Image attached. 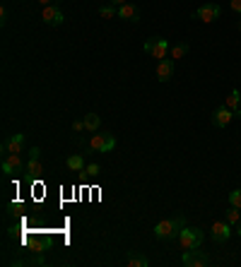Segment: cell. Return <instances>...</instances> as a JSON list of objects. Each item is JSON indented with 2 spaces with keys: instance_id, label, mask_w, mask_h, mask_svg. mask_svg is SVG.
Wrapping results in <instances>:
<instances>
[{
  "instance_id": "obj_10",
  "label": "cell",
  "mask_w": 241,
  "mask_h": 267,
  "mask_svg": "<svg viewBox=\"0 0 241 267\" xmlns=\"http://www.w3.org/2000/svg\"><path fill=\"white\" fill-rule=\"evenodd\" d=\"M39 157H41V150L39 147H32V150H29V161H27V173H29L32 178H39L41 173H44Z\"/></svg>"
},
{
  "instance_id": "obj_14",
  "label": "cell",
  "mask_w": 241,
  "mask_h": 267,
  "mask_svg": "<svg viewBox=\"0 0 241 267\" xmlns=\"http://www.w3.org/2000/svg\"><path fill=\"white\" fill-rule=\"evenodd\" d=\"M118 17L120 19H128V22H140V10L133 3H126V5L118 8Z\"/></svg>"
},
{
  "instance_id": "obj_11",
  "label": "cell",
  "mask_w": 241,
  "mask_h": 267,
  "mask_svg": "<svg viewBox=\"0 0 241 267\" xmlns=\"http://www.w3.org/2000/svg\"><path fill=\"white\" fill-rule=\"evenodd\" d=\"M22 147H24V135L15 133L12 137L3 142V154H22Z\"/></svg>"
},
{
  "instance_id": "obj_22",
  "label": "cell",
  "mask_w": 241,
  "mask_h": 267,
  "mask_svg": "<svg viewBox=\"0 0 241 267\" xmlns=\"http://www.w3.org/2000/svg\"><path fill=\"white\" fill-rule=\"evenodd\" d=\"M227 200H229V204H232V207H239V210H241V188L232 190V193H229V197H227Z\"/></svg>"
},
{
  "instance_id": "obj_28",
  "label": "cell",
  "mask_w": 241,
  "mask_h": 267,
  "mask_svg": "<svg viewBox=\"0 0 241 267\" xmlns=\"http://www.w3.org/2000/svg\"><path fill=\"white\" fill-rule=\"evenodd\" d=\"M41 5H44V8H46V5H53V0H39Z\"/></svg>"
},
{
  "instance_id": "obj_15",
  "label": "cell",
  "mask_w": 241,
  "mask_h": 267,
  "mask_svg": "<svg viewBox=\"0 0 241 267\" xmlns=\"http://www.w3.org/2000/svg\"><path fill=\"white\" fill-rule=\"evenodd\" d=\"M239 104H241V92H239V89H232V94L227 96L225 106H227V109H232V111H234V116H236V118L241 116V109H239Z\"/></svg>"
},
{
  "instance_id": "obj_17",
  "label": "cell",
  "mask_w": 241,
  "mask_h": 267,
  "mask_svg": "<svg viewBox=\"0 0 241 267\" xmlns=\"http://www.w3.org/2000/svg\"><path fill=\"white\" fill-rule=\"evenodd\" d=\"M126 262H128V267H147L150 265V258H145V255H140V253L130 251L128 258H126Z\"/></svg>"
},
{
  "instance_id": "obj_2",
  "label": "cell",
  "mask_w": 241,
  "mask_h": 267,
  "mask_svg": "<svg viewBox=\"0 0 241 267\" xmlns=\"http://www.w3.org/2000/svg\"><path fill=\"white\" fill-rule=\"evenodd\" d=\"M176 241L181 243L184 251H188V248H200L203 241H205V231L198 229V227H184Z\"/></svg>"
},
{
  "instance_id": "obj_20",
  "label": "cell",
  "mask_w": 241,
  "mask_h": 267,
  "mask_svg": "<svg viewBox=\"0 0 241 267\" xmlns=\"http://www.w3.org/2000/svg\"><path fill=\"white\" fill-rule=\"evenodd\" d=\"M99 17H102V19H113V17H118V10L113 8L111 3H109V5H102V8H99Z\"/></svg>"
},
{
  "instance_id": "obj_12",
  "label": "cell",
  "mask_w": 241,
  "mask_h": 267,
  "mask_svg": "<svg viewBox=\"0 0 241 267\" xmlns=\"http://www.w3.org/2000/svg\"><path fill=\"white\" fill-rule=\"evenodd\" d=\"M22 171V159L19 154H3V173L5 176H12V173Z\"/></svg>"
},
{
  "instance_id": "obj_13",
  "label": "cell",
  "mask_w": 241,
  "mask_h": 267,
  "mask_svg": "<svg viewBox=\"0 0 241 267\" xmlns=\"http://www.w3.org/2000/svg\"><path fill=\"white\" fill-rule=\"evenodd\" d=\"M174 77V58H164L157 63V79L159 82H169Z\"/></svg>"
},
{
  "instance_id": "obj_16",
  "label": "cell",
  "mask_w": 241,
  "mask_h": 267,
  "mask_svg": "<svg viewBox=\"0 0 241 267\" xmlns=\"http://www.w3.org/2000/svg\"><path fill=\"white\" fill-rule=\"evenodd\" d=\"M65 166H68V169H70V171H85V157H82V154H70V157L65 159Z\"/></svg>"
},
{
  "instance_id": "obj_9",
  "label": "cell",
  "mask_w": 241,
  "mask_h": 267,
  "mask_svg": "<svg viewBox=\"0 0 241 267\" xmlns=\"http://www.w3.org/2000/svg\"><path fill=\"white\" fill-rule=\"evenodd\" d=\"M234 118H236V116H234V111L227 109L225 104H222V106H217L215 113H212V126H215V128H227Z\"/></svg>"
},
{
  "instance_id": "obj_21",
  "label": "cell",
  "mask_w": 241,
  "mask_h": 267,
  "mask_svg": "<svg viewBox=\"0 0 241 267\" xmlns=\"http://www.w3.org/2000/svg\"><path fill=\"white\" fill-rule=\"evenodd\" d=\"M227 221H229V224H239L241 221V212H239V207H232V204H229V210H227V217H225Z\"/></svg>"
},
{
  "instance_id": "obj_23",
  "label": "cell",
  "mask_w": 241,
  "mask_h": 267,
  "mask_svg": "<svg viewBox=\"0 0 241 267\" xmlns=\"http://www.w3.org/2000/svg\"><path fill=\"white\" fill-rule=\"evenodd\" d=\"M82 173H87V176H92V178H94V176H99V173H102V166H99V164H87Z\"/></svg>"
},
{
  "instance_id": "obj_26",
  "label": "cell",
  "mask_w": 241,
  "mask_h": 267,
  "mask_svg": "<svg viewBox=\"0 0 241 267\" xmlns=\"http://www.w3.org/2000/svg\"><path fill=\"white\" fill-rule=\"evenodd\" d=\"M5 22H8V10L0 8V24H5Z\"/></svg>"
},
{
  "instance_id": "obj_5",
  "label": "cell",
  "mask_w": 241,
  "mask_h": 267,
  "mask_svg": "<svg viewBox=\"0 0 241 267\" xmlns=\"http://www.w3.org/2000/svg\"><path fill=\"white\" fill-rule=\"evenodd\" d=\"M219 15H222V5L208 3V5H200V8L193 12V19H200V22L210 24V22H215V19H219Z\"/></svg>"
},
{
  "instance_id": "obj_24",
  "label": "cell",
  "mask_w": 241,
  "mask_h": 267,
  "mask_svg": "<svg viewBox=\"0 0 241 267\" xmlns=\"http://www.w3.org/2000/svg\"><path fill=\"white\" fill-rule=\"evenodd\" d=\"M229 8H232L236 15H241V0H229Z\"/></svg>"
},
{
  "instance_id": "obj_3",
  "label": "cell",
  "mask_w": 241,
  "mask_h": 267,
  "mask_svg": "<svg viewBox=\"0 0 241 267\" xmlns=\"http://www.w3.org/2000/svg\"><path fill=\"white\" fill-rule=\"evenodd\" d=\"M87 147L99 154H109L116 150V137L111 133H92V140L87 142Z\"/></svg>"
},
{
  "instance_id": "obj_25",
  "label": "cell",
  "mask_w": 241,
  "mask_h": 267,
  "mask_svg": "<svg viewBox=\"0 0 241 267\" xmlns=\"http://www.w3.org/2000/svg\"><path fill=\"white\" fill-rule=\"evenodd\" d=\"M72 130H75V133H82V130H87V128H85V120H75V123H72Z\"/></svg>"
},
{
  "instance_id": "obj_8",
  "label": "cell",
  "mask_w": 241,
  "mask_h": 267,
  "mask_svg": "<svg viewBox=\"0 0 241 267\" xmlns=\"http://www.w3.org/2000/svg\"><path fill=\"white\" fill-rule=\"evenodd\" d=\"M41 19H44L46 24H51V27H61V24L65 22L63 12L58 10L56 3H53V5H46V8L41 10Z\"/></svg>"
},
{
  "instance_id": "obj_19",
  "label": "cell",
  "mask_w": 241,
  "mask_h": 267,
  "mask_svg": "<svg viewBox=\"0 0 241 267\" xmlns=\"http://www.w3.org/2000/svg\"><path fill=\"white\" fill-rule=\"evenodd\" d=\"M85 120V128H87V133H96L99 126H102V118L96 116V113H87V116L82 118Z\"/></svg>"
},
{
  "instance_id": "obj_7",
  "label": "cell",
  "mask_w": 241,
  "mask_h": 267,
  "mask_svg": "<svg viewBox=\"0 0 241 267\" xmlns=\"http://www.w3.org/2000/svg\"><path fill=\"white\" fill-rule=\"evenodd\" d=\"M229 236H232V224H229L227 219L215 221V224L210 227V238H212L217 245L227 243V241H229Z\"/></svg>"
},
{
  "instance_id": "obj_4",
  "label": "cell",
  "mask_w": 241,
  "mask_h": 267,
  "mask_svg": "<svg viewBox=\"0 0 241 267\" xmlns=\"http://www.w3.org/2000/svg\"><path fill=\"white\" fill-rule=\"evenodd\" d=\"M145 51H147V53H150L154 60L159 63V60H164V58L169 55V41L162 39V36H154V39L145 41Z\"/></svg>"
},
{
  "instance_id": "obj_6",
  "label": "cell",
  "mask_w": 241,
  "mask_h": 267,
  "mask_svg": "<svg viewBox=\"0 0 241 267\" xmlns=\"http://www.w3.org/2000/svg\"><path fill=\"white\" fill-rule=\"evenodd\" d=\"M181 262L188 267H205L210 262V255L205 251H200V248H188L181 255Z\"/></svg>"
},
{
  "instance_id": "obj_30",
  "label": "cell",
  "mask_w": 241,
  "mask_h": 267,
  "mask_svg": "<svg viewBox=\"0 0 241 267\" xmlns=\"http://www.w3.org/2000/svg\"><path fill=\"white\" fill-rule=\"evenodd\" d=\"M239 32H241V22H239Z\"/></svg>"
},
{
  "instance_id": "obj_27",
  "label": "cell",
  "mask_w": 241,
  "mask_h": 267,
  "mask_svg": "<svg viewBox=\"0 0 241 267\" xmlns=\"http://www.w3.org/2000/svg\"><path fill=\"white\" fill-rule=\"evenodd\" d=\"M126 3H130V0H111V5H118V8L120 5H126Z\"/></svg>"
},
{
  "instance_id": "obj_29",
  "label": "cell",
  "mask_w": 241,
  "mask_h": 267,
  "mask_svg": "<svg viewBox=\"0 0 241 267\" xmlns=\"http://www.w3.org/2000/svg\"><path fill=\"white\" fill-rule=\"evenodd\" d=\"M236 236H241V221H239V229H236Z\"/></svg>"
},
{
  "instance_id": "obj_1",
  "label": "cell",
  "mask_w": 241,
  "mask_h": 267,
  "mask_svg": "<svg viewBox=\"0 0 241 267\" xmlns=\"http://www.w3.org/2000/svg\"><path fill=\"white\" fill-rule=\"evenodd\" d=\"M184 227H186L184 214H176L171 219H162L154 227V238H159V241H174V238H178V234H181Z\"/></svg>"
},
{
  "instance_id": "obj_18",
  "label": "cell",
  "mask_w": 241,
  "mask_h": 267,
  "mask_svg": "<svg viewBox=\"0 0 241 267\" xmlns=\"http://www.w3.org/2000/svg\"><path fill=\"white\" fill-rule=\"evenodd\" d=\"M188 41H178V44H174V46H171V58H174V60H181V58H186V55H188Z\"/></svg>"
}]
</instances>
